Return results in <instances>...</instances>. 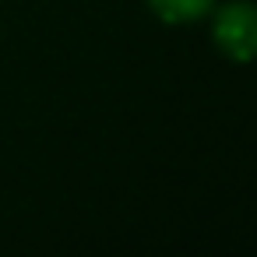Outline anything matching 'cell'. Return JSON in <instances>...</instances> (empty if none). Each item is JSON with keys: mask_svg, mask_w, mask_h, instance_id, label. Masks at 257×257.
<instances>
[{"mask_svg": "<svg viewBox=\"0 0 257 257\" xmlns=\"http://www.w3.org/2000/svg\"><path fill=\"white\" fill-rule=\"evenodd\" d=\"M215 0H148V8L155 11V18H162L166 25H187L197 22L201 15L211 11Z\"/></svg>", "mask_w": 257, "mask_h": 257, "instance_id": "cell-2", "label": "cell"}, {"mask_svg": "<svg viewBox=\"0 0 257 257\" xmlns=\"http://www.w3.org/2000/svg\"><path fill=\"white\" fill-rule=\"evenodd\" d=\"M215 43L236 64H246L257 46V15L250 0H232L215 18Z\"/></svg>", "mask_w": 257, "mask_h": 257, "instance_id": "cell-1", "label": "cell"}]
</instances>
